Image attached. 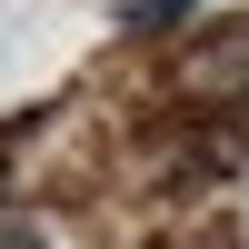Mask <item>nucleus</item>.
I'll use <instances>...</instances> for the list:
<instances>
[{
    "instance_id": "1",
    "label": "nucleus",
    "mask_w": 249,
    "mask_h": 249,
    "mask_svg": "<svg viewBox=\"0 0 249 249\" xmlns=\"http://www.w3.org/2000/svg\"><path fill=\"white\" fill-rule=\"evenodd\" d=\"M199 0H130V30H170V20H190Z\"/></svg>"
},
{
    "instance_id": "2",
    "label": "nucleus",
    "mask_w": 249,
    "mask_h": 249,
    "mask_svg": "<svg viewBox=\"0 0 249 249\" xmlns=\"http://www.w3.org/2000/svg\"><path fill=\"white\" fill-rule=\"evenodd\" d=\"M0 249H50V239H40V230H30L20 210H0Z\"/></svg>"
}]
</instances>
